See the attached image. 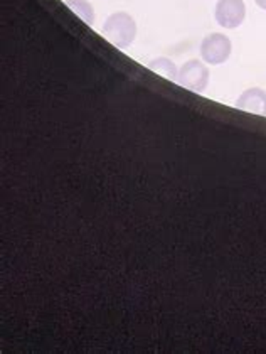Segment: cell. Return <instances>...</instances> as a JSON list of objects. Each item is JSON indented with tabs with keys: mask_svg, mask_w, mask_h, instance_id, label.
<instances>
[{
	"mask_svg": "<svg viewBox=\"0 0 266 354\" xmlns=\"http://www.w3.org/2000/svg\"><path fill=\"white\" fill-rule=\"evenodd\" d=\"M177 82L180 86L187 88L191 91H204L209 84V68L206 63L199 59H191L187 63L182 64V68L179 69V76H177Z\"/></svg>",
	"mask_w": 266,
	"mask_h": 354,
	"instance_id": "3",
	"label": "cell"
},
{
	"mask_svg": "<svg viewBox=\"0 0 266 354\" xmlns=\"http://www.w3.org/2000/svg\"><path fill=\"white\" fill-rule=\"evenodd\" d=\"M103 34L111 44L118 48H129L137 36V22L130 14L115 12L103 24Z\"/></svg>",
	"mask_w": 266,
	"mask_h": 354,
	"instance_id": "1",
	"label": "cell"
},
{
	"mask_svg": "<svg viewBox=\"0 0 266 354\" xmlns=\"http://www.w3.org/2000/svg\"><path fill=\"white\" fill-rule=\"evenodd\" d=\"M66 6L86 24L91 26L95 22V9L88 0H66Z\"/></svg>",
	"mask_w": 266,
	"mask_h": 354,
	"instance_id": "7",
	"label": "cell"
},
{
	"mask_svg": "<svg viewBox=\"0 0 266 354\" xmlns=\"http://www.w3.org/2000/svg\"><path fill=\"white\" fill-rule=\"evenodd\" d=\"M236 106L248 113L266 117V91L261 88H248L238 98Z\"/></svg>",
	"mask_w": 266,
	"mask_h": 354,
	"instance_id": "5",
	"label": "cell"
},
{
	"mask_svg": "<svg viewBox=\"0 0 266 354\" xmlns=\"http://www.w3.org/2000/svg\"><path fill=\"white\" fill-rule=\"evenodd\" d=\"M231 51H233L231 39L221 32L209 34L200 42V56H202L204 63L211 64V66L226 63L227 57L231 56Z\"/></svg>",
	"mask_w": 266,
	"mask_h": 354,
	"instance_id": "2",
	"label": "cell"
},
{
	"mask_svg": "<svg viewBox=\"0 0 266 354\" xmlns=\"http://www.w3.org/2000/svg\"><path fill=\"white\" fill-rule=\"evenodd\" d=\"M254 2H256V6L260 7V9L266 10V0H254Z\"/></svg>",
	"mask_w": 266,
	"mask_h": 354,
	"instance_id": "8",
	"label": "cell"
},
{
	"mask_svg": "<svg viewBox=\"0 0 266 354\" xmlns=\"http://www.w3.org/2000/svg\"><path fill=\"white\" fill-rule=\"evenodd\" d=\"M216 22L225 29H238L245 22L246 6L243 0H218Z\"/></svg>",
	"mask_w": 266,
	"mask_h": 354,
	"instance_id": "4",
	"label": "cell"
},
{
	"mask_svg": "<svg viewBox=\"0 0 266 354\" xmlns=\"http://www.w3.org/2000/svg\"><path fill=\"white\" fill-rule=\"evenodd\" d=\"M149 69L157 71L159 75H162L164 78H167V80H177V76H179V71H177L175 63H173L172 59H169V57H164V56L150 61Z\"/></svg>",
	"mask_w": 266,
	"mask_h": 354,
	"instance_id": "6",
	"label": "cell"
}]
</instances>
